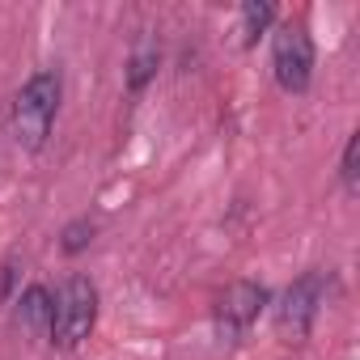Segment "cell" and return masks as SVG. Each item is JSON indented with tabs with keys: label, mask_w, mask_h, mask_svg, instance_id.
Returning a JSON list of instances; mask_svg holds the SVG:
<instances>
[{
	"label": "cell",
	"mask_w": 360,
	"mask_h": 360,
	"mask_svg": "<svg viewBox=\"0 0 360 360\" xmlns=\"http://www.w3.org/2000/svg\"><path fill=\"white\" fill-rule=\"evenodd\" d=\"M356 153H360V136L347 140V153H343V183L356 187Z\"/></svg>",
	"instance_id": "10"
},
{
	"label": "cell",
	"mask_w": 360,
	"mask_h": 360,
	"mask_svg": "<svg viewBox=\"0 0 360 360\" xmlns=\"http://www.w3.org/2000/svg\"><path fill=\"white\" fill-rule=\"evenodd\" d=\"M318 305H322V276L309 271L297 284H288V292L280 301V330L284 335H305L309 322L318 318Z\"/></svg>",
	"instance_id": "4"
},
{
	"label": "cell",
	"mask_w": 360,
	"mask_h": 360,
	"mask_svg": "<svg viewBox=\"0 0 360 360\" xmlns=\"http://www.w3.org/2000/svg\"><path fill=\"white\" fill-rule=\"evenodd\" d=\"M157 72V51H153V43H140V51L131 56V72H127V85L131 89H144V81Z\"/></svg>",
	"instance_id": "7"
},
{
	"label": "cell",
	"mask_w": 360,
	"mask_h": 360,
	"mask_svg": "<svg viewBox=\"0 0 360 360\" xmlns=\"http://www.w3.org/2000/svg\"><path fill=\"white\" fill-rule=\"evenodd\" d=\"M9 284H13V263H5V267H0V301L9 297Z\"/></svg>",
	"instance_id": "11"
},
{
	"label": "cell",
	"mask_w": 360,
	"mask_h": 360,
	"mask_svg": "<svg viewBox=\"0 0 360 360\" xmlns=\"http://www.w3.org/2000/svg\"><path fill=\"white\" fill-rule=\"evenodd\" d=\"M89 238H94V225H89V221H77V225H68V229H64V250H68V255H77V250H85V246H89Z\"/></svg>",
	"instance_id": "9"
},
{
	"label": "cell",
	"mask_w": 360,
	"mask_h": 360,
	"mask_svg": "<svg viewBox=\"0 0 360 360\" xmlns=\"http://www.w3.org/2000/svg\"><path fill=\"white\" fill-rule=\"evenodd\" d=\"M56 110H60V77L56 72H34L22 94L13 98V136L22 148H43L47 136H51V123H56Z\"/></svg>",
	"instance_id": "1"
},
{
	"label": "cell",
	"mask_w": 360,
	"mask_h": 360,
	"mask_svg": "<svg viewBox=\"0 0 360 360\" xmlns=\"http://www.w3.org/2000/svg\"><path fill=\"white\" fill-rule=\"evenodd\" d=\"M98 322V288L85 276H72L56 297H51V343L56 347H77L81 339H89Z\"/></svg>",
	"instance_id": "2"
},
{
	"label": "cell",
	"mask_w": 360,
	"mask_h": 360,
	"mask_svg": "<svg viewBox=\"0 0 360 360\" xmlns=\"http://www.w3.org/2000/svg\"><path fill=\"white\" fill-rule=\"evenodd\" d=\"M271 68H276L280 89H288V94H305L309 89V77H314V39H309V30L301 22H288L276 34Z\"/></svg>",
	"instance_id": "3"
},
{
	"label": "cell",
	"mask_w": 360,
	"mask_h": 360,
	"mask_svg": "<svg viewBox=\"0 0 360 360\" xmlns=\"http://www.w3.org/2000/svg\"><path fill=\"white\" fill-rule=\"evenodd\" d=\"M22 322L30 326V330H47L51 326V292L47 288H26V297H22Z\"/></svg>",
	"instance_id": "6"
},
{
	"label": "cell",
	"mask_w": 360,
	"mask_h": 360,
	"mask_svg": "<svg viewBox=\"0 0 360 360\" xmlns=\"http://www.w3.org/2000/svg\"><path fill=\"white\" fill-rule=\"evenodd\" d=\"M267 22H271V5H259V0H250V5L242 9V43L250 47Z\"/></svg>",
	"instance_id": "8"
},
{
	"label": "cell",
	"mask_w": 360,
	"mask_h": 360,
	"mask_svg": "<svg viewBox=\"0 0 360 360\" xmlns=\"http://www.w3.org/2000/svg\"><path fill=\"white\" fill-rule=\"evenodd\" d=\"M263 301H267V292H263L259 284H233V288L221 297V309H217L221 335H225V339H238V335H246V330H250V322L259 318Z\"/></svg>",
	"instance_id": "5"
}]
</instances>
